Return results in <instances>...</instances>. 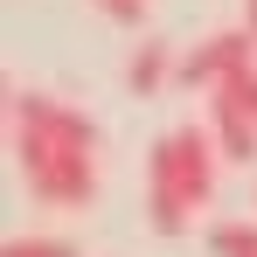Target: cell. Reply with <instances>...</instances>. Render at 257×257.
Here are the masks:
<instances>
[{"instance_id": "5b68a950", "label": "cell", "mask_w": 257, "mask_h": 257, "mask_svg": "<svg viewBox=\"0 0 257 257\" xmlns=\"http://www.w3.org/2000/svg\"><path fill=\"white\" fill-rule=\"evenodd\" d=\"M167 77H181V63H174V49H167V42H139V49H132V63H125L132 97H153Z\"/></svg>"}, {"instance_id": "277c9868", "label": "cell", "mask_w": 257, "mask_h": 257, "mask_svg": "<svg viewBox=\"0 0 257 257\" xmlns=\"http://www.w3.org/2000/svg\"><path fill=\"white\" fill-rule=\"evenodd\" d=\"M209 139H215L222 160H257V125L229 104V97H215V90H209Z\"/></svg>"}, {"instance_id": "6da1fadb", "label": "cell", "mask_w": 257, "mask_h": 257, "mask_svg": "<svg viewBox=\"0 0 257 257\" xmlns=\"http://www.w3.org/2000/svg\"><path fill=\"white\" fill-rule=\"evenodd\" d=\"M7 118H14V153L21 181L42 209H84L97 195V153L104 132L77 104L49 97V90H7Z\"/></svg>"}, {"instance_id": "9c48e42d", "label": "cell", "mask_w": 257, "mask_h": 257, "mask_svg": "<svg viewBox=\"0 0 257 257\" xmlns=\"http://www.w3.org/2000/svg\"><path fill=\"white\" fill-rule=\"evenodd\" d=\"M97 7H104L111 21H139V14H146V0H97Z\"/></svg>"}, {"instance_id": "30bf717a", "label": "cell", "mask_w": 257, "mask_h": 257, "mask_svg": "<svg viewBox=\"0 0 257 257\" xmlns=\"http://www.w3.org/2000/svg\"><path fill=\"white\" fill-rule=\"evenodd\" d=\"M243 28H250V35H257V0H243Z\"/></svg>"}, {"instance_id": "52a82bcc", "label": "cell", "mask_w": 257, "mask_h": 257, "mask_svg": "<svg viewBox=\"0 0 257 257\" xmlns=\"http://www.w3.org/2000/svg\"><path fill=\"white\" fill-rule=\"evenodd\" d=\"M215 97H229V104H236V111H243V118H250V125H257V63H250V70H243V77H229V84L215 90Z\"/></svg>"}, {"instance_id": "7a4b0ae2", "label": "cell", "mask_w": 257, "mask_h": 257, "mask_svg": "<svg viewBox=\"0 0 257 257\" xmlns=\"http://www.w3.org/2000/svg\"><path fill=\"white\" fill-rule=\"evenodd\" d=\"M215 181H222V153H215L209 125H174L146 153V222L160 236H181L215 202Z\"/></svg>"}, {"instance_id": "8992f818", "label": "cell", "mask_w": 257, "mask_h": 257, "mask_svg": "<svg viewBox=\"0 0 257 257\" xmlns=\"http://www.w3.org/2000/svg\"><path fill=\"white\" fill-rule=\"evenodd\" d=\"M209 250L215 257H257V222H215Z\"/></svg>"}, {"instance_id": "ba28073f", "label": "cell", "mask_w": 257, "mask_h": 257, "mask_svg": "<svg viewBox=\"0 0 257 257\" xmlns=\"http://www.w3.org/2000/svg\"><path fill=\"white\" fill-rule=\"evenodd\" d=\"M7 257H77V250H70V243H56V236H14Z\"/></svg>"}, {"instance_id": "3957f363", "label": "cell", "mask_w": 257, "mask_h": 257, "mask_svg": "<svg viewBox=\"0 0 257 257\" xmlns=\"http://www.w3.org/2000/svg\"><path fill=\"white\" fill-rule=\"evenodd\" d=\"M257 63V35L250 28H229V35H209V42H195L181 56V84L188 90H222L229 77H243Z\"/></svg>"}]
</instances>
